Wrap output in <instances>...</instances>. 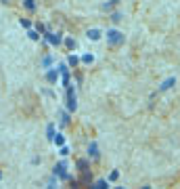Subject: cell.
I'll list each match as a JSON object with an SVG mask.
<instances>
[{
    "label": "cell",
    "instance_id": "cell-2",
    "mask_svg": "<svg viewBox=\"0 0 180 189\" xmlns=\"http://www.w3.org/2000/svg\"><path fill=\"white\" fill-rule=\"evenodd\" d=\"M107 42L113 46H119V44H124V34L118 29H107Z\"/></svg>",
    "mask_w": 180,
    "mask_h": 189
},
{
    "label": "cell",
    "instance_id": "cell-14",
    "mask_svg": "<svg viewBox=\"0 0 180 189\" xmlns=\"http://www.w3.org/2000/svg\"><path fill=\"white\" fill-rule=\"evenodd\" d=\"M52 141H55V145H57V147L65 145V137H63V134H55V139H52Z\"/></svg>",
    "mask_w": 180,
    "mask_h": 189
},
{
    "label": "cell",
    "instance_id": "cell-8",
    "mask_svg": "<svg viewBox=\"0 0 180 189\" xmlns=\"http://www.w3.org/2000/svg\"><path fill=\"white\" fill-rule=\"evenodd\" d=\"M92 181V175H90L88 170H82V179H80V185H88Z\"/></svg>",
    "mask_w": 180,
    "mask_h": 189
},
{
    "label": "cell",
    "instance_id": "cell-1",
    "mask_svg": "<svg viewBox=\"0 0 180 189\" xmlns=\"http://www.w3.org/2000/svg\"><path fill=\"white\" fill-rule=\"evenodd\" d=\"M65 101H67V112H76L78 107V99H76V91H73V86H67V92H65Z\"/></svg>",
    "mask_w": 180,
    "mask_h": 189
},
{
    "label": "cell",
    "instance_id": "cell-26",
    "mask_svg": "<svg viewBox=\"0 0 180 189\" xmlns=\"http://www.w3.org/2000/svg\"><path fill=\"white\" fill-rule=\"evenodd\" d=\"M111 21H122V13H113L111 15Z\"/></svg>",
    "mask_w": 180,
    "mask_h": 189
},
{
    "label": "cell",
    "instance_id": "cell-25",
    "mask_svg": "<svg viewBox=\"0 0 180 189\" xmlns=\"http://www.w3.org/2000/svg\"><path fill=\"white\" fill-rule=\"evenodd\" d=\"M59 154H61V155H67V154H69V147L61 145V149H59Z\"/></svg>",
    "mask_w": 180,
    "mask_h": 189
},
{
    "label": "cell",
    "instance_id": "cell-13",
    "mask_svg": "<svg viewBox=\"0 0 180 189\" xmlns=\"http://www.w3.org/2000/svg\"><path fill=\"white\" fill-rule=\"evenodd\" d=\"M76 166H78V170H88V160H78Z\"/></svg>",
    "mask_w": 180,
    "mask_h": 189
},
{
    "label": "cell",
    "instance_id": "cell-21",
    "mask_svg": "<svg viewBox=\"0 0 180 189\" xmlns=\"http://www.w3.org/2000/svg\"><path fill=\"white\" fill-rule=\"evenodd\" d=\"M118 2H119V0H111V2H105V4H103V8H105V11H109V8L113 7V4H118Z\"/></svg>",
    "mask_w": 180,
    "mask_h": 189
},
{
    "label": "cell",
    "instance_id": "cell-17",
    "mask_svg": "<svg viewBox=\"0 0 180 189\" xmlns=\"http://www.w3.org/2000/svg\"><path fill=\"white\" fill-rule=\"evenodd\" d=\"M65 46H67L69 50H73L76 49V40H73V38H65Z\"/></svg>",
    "mask_w": 180,
    "mask_h": 189
},
{
    "label": "cell",
    "instance_id": "cell-7",
    "mask_svg": "<svg viewBox=\"0 0 180 189\" xmlns=\"http://www.w3.org/2000/svg\"><path fill=\"white\" fill-rule=\"evenodd\" d=\"M59 74L63 76V84L69 86V67H67V65H61V67H59Z\"/></svg>",
    "mask_w": 180,
    "mask_h": 189
},
{
    "label": "cell",
    "instance_id": "cell-5",
    "mask_svg": "<svg viewBox=\"0 0 180 189\" xmlns=\"http://www.w3.org/2000/svg\"><path fill=\"white\" fill-rule=\"evenodd\" d=\"M46 80H48L50 84H55L57 80H59V70H57V67H48V71H46Z\"/></svg>",
    "mask_w": 180,
    "mask_h": 189
},
{
    "label": "cell",
    "instance_id": "cell-6",
    "mask_svg": "<svg viewBox=\"0 0 180 189\" xmlns=\"http://www.w3.org/2000/svg\"><path fill=\"white\" fill-rule=\"evenodd\" d=\"M88 158L90 160H98V145L94 143V141L88 145Z\"/></svg>",
    "mask_w": 180,
    "mask_h": 189
},
{
    "label": "cell",
    "instance_id": "cell-23",
    "mask_svg": "<svg viewBox=\"0 0 180 189\" xmlns=\"http://www.w3.org/2000/svg\"><path fill=\"white\" fill-rule=\"evenodd\" d=\"M19 23H21V25H23L25 29H29V28H32V23H29L28 19H19Z\"/></svg>",
    "mask_w": 180,
    "mask_h": 189
},
{
    "label": "cell",
    "instance_id": "cell-19",
    "mask_svg": "<svg viewBox=\"0 0 180 189\" xmlns=\"http://www.w3.org/2000/svg\"><path fill=\"white\" fill-rule=\"evenodd\" d=\"M42 65H44V67H50V65H52V57H44V59H42Z\"/></svg>",
    "mask_w": 180,
    "mask_h": 189
},
{
    "label": "cell",
    "instance_id": "cell-27",
    "mask_svg": "<svg viewBox=\"0 0 180 189\" xmlns=\"http://www.w3.org/2000/svg\"><path fill=\"white\" fill-rule=\"evenodd\" d=\"M36 29H38V32H40V34H44V32H46V28H44V25H42V23H38V25H36Z\"/></svg>",
    "mask_w": 180,
    "mask_h": 189
},
{
    "label": "cell",
    "instance_id": "cell-20",
    "mask_svg": "<svg viewBox=\"0 0 180 189\" xmlns=\"http://www.w3.org/2000/svg\"><path fill=\"white\" fill-rule=\"evenodd\" d=\"M94 189H107V181H97L94 183Z\"/></svg>",
    "mask_w": 180,
    "mask_h": 189
},
{
    "label": "cell",
    "instance_id": "cell-12",
    "mask_svg": "<svg viewBox=\"0 0 180 189\" xmlns=\"http://www.w3.org/2000/svg\"><path fill=\"white\" fill-rule=\"evenodd\" d=\"M46 137H48L50 141L55 139V124H48V126H46Z\"/></svg>",
    "mask_w": 180,
    "mask_h": 189
},
{
    "label": "cell",
    "instance_id": "cell-11",
    "mask_svg": "<svg viewBox=\"0 0 180 189\" xmlns=\"http://www.w3.org/2000/svg\"><path fill=\"white\" fill-rule=\"evenodd\" d=\"M59 118H61V120H59V122H61V126H67V124H69V112H61V113H59Z\"/></svg>",
    "mask_w": 180,
    "mask_h": 189
},
{
    "label": "cell",
    "instance_id": "cell-4",
    "mask_svg": "<svg viewBox=\"0 0 180 189\" xmlns=\"http://www.w3.org/2000/svg\"><path fill=\"white\" fill-rule=\"evenodd\" d=\"M44 40L48 42V44H52V46H59L63 42V36L61 34H52V32H44Z\"/></svg>",
    "mask_w": 180,
    "mask_h": 189
},
{
    "label": "cell",
    "instance_id": "cell-22",
    "mask_svg": "<svg viewBox=\"0 0 180 189\" xmlns=\"http://www.w3.org/2000/svg\"><path fill=\"white\" fill-rule=\"evenodd\" d=\"M118 179H119V172L118 170H113V172L109 175V181H118Z\"/></svg>",
    "mask_w": 180,
    "mask_h": 189
},
{
    "label": "cell",
    "instance_id": "cell-28",
    "mask_svg": "<svg viewBox=\"0 0 180 189\" xmlns=\"http://www.w3.org/2000/svg\"><path fill=\"white\" fill-rule=\"evenodd\" d=\"M0 181H2V172H0Z\"/></svg>",
    "mask_w": 180,
    "mask_h": 189
},
{
    "label": "cell",
    "instance_id": "cell-9",
    "mask_svg": "<svg viewBox=\"0 0 180 189\" xmlns=\"http://www.w3.org/2000/svg\"><path fill=\"white\" fill-rule=\"evenodd\" d=\"M88 40H98V38H101V32H98L97 28H92V29H88Z\"/></svg>",
    "mask_w": 180,
    "mask_h": 189
},
{
    "label": "cell",
    "instance_id": "cell-18",
    "mask_svg": "<svg viewBox=\"0 0 180 189\" xmlns=\"http://www.w3.org/2000/svg\"><path fill=\"white\" fill-rule=\"evenodd\" d=\"M78 61H80V59H78L76 55H69V57H67V65H78Z\"/></svg>",
    "mask_w": 180,
    "mask_h": 189
},
{
    "label": "cell",
    "instance_id": "cell-10",
    "mask_svg": "<svg viewBox=\"0 0 180 189\" xmlns=\"http://www.w3.org/2000/svg\"><path fill=\"white\" fill-rule=\"evenodd\" d=\"M174 84H176V80H174V78H168L166 82H163V84L159 86V91H168V88H172Z\"/></svg>",
    "mask_w": 180,
    "mask_h": 189
},
{
    "label": "cell",
    "instance_id": "cell-3",
    "mask_svg": "<svg viewBox=\"0 0 180 189\" xmlns=\"http://www.w3.org/2000/svg\"><path fill=\"white\" fill-rule=\"evenodd\" d=\"M52 175L63 179V181H69V175H67V162H59L55 168H52Z\"/></svg>",
    "mask_w": 180,
    "mask_h": 189
},
{
    "label": "cell",
    "instance_id": "cell-16",
    "mask_svg": "<svg viewBox=\"0 0 180 189\" xmlns=\"http://www.w3.org/2000/svg\"><path fill=\"white\" fill-rule=\"evenodd\" d=\"M29 38H32V40H40V32H38V29H32V28H29Z\"/></svg>",
    "mask_w": 180,
    "mask_h": 189
},
{
    "label": "cell",
    "instance_id": "cell-24",
    "mask_svg": "<svg viewBox=\"0 0 180 189\" xmlns=\"http://www.w3.org/2000/svg\"><path fill=\"white\" fill-rule=\"evenodd\" d=\"M82 61H84V63H92V61H94V57H92V55H84Z\"/></svg>",
    "mask_w": 180,
    "mask_h": 189
},
{
    "label": "cell",
    "instance_id": "cell-15",
    "mask_svg": "<svg viewBox=\"0 0 180 189\" xmlns=\"http://www.w3.org/2000/svg\"><path fill=\"white\" fill-rule=\"evenodd\" d=\"M23 4L28 11H36V0H23Z\"/></svg>",
    "mask_w": 180,
    "mask_h": 189
}]
</instances>
